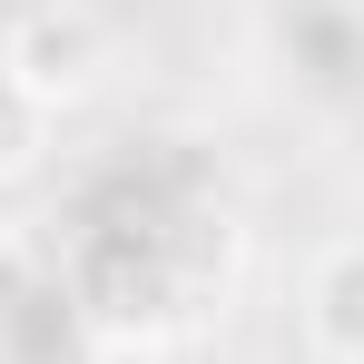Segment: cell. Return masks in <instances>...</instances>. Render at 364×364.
Returning <instances> with one entry per match:
<instances>
[{"label": "cell", "instance_id": "3957f363", "mask_svg": "<svg viewBox=\"0 0 364 364\" xmlns=\"http://www.w3.org/2000/svg\"><path fill=\"white\" fill-rule=\"evenodd\" d=\"M50 128H60V109H50L20 69H0V187H20L50 158Z\"/></svg>", "mask_w": 364, "mask_h": 364}, {"label": "cell", "instance_id": "7a4b0ae2", "mask_svg": "<svg viewBox=\"0 0 364 364\" xmlns=\"http://www.w3.org/2000/svg\"><path fill=\"white\" fill-rule=\"evenodd\" d=\"M305 355L315 364H364V237H335L315 266H305Z\"/></svg>", "mask_w": 364, "mask_h": 364}, {"label": "cell", "instance_id": "6da1fadb", "mask_svg": "<svg viewBox=\"0 0 364 364\" xmlns=\"http://www.w3.org/2000/svg\"><path fill=\"white\" fill-rule=\"evenodd\" d=\"M0 69H20L50 109H69V99H89L109 79V20L79 10V0H30L20 30L0 40Z\"/></svg>", "mask_w": 364, "mask_h": 364}]
</instances>
